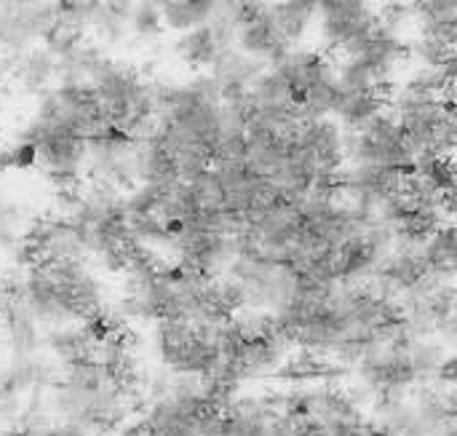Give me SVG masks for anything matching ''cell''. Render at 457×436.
Wrapping results in <instances>:
<instances>
[{
    "label": "cell",
    "mask_w": 457,
    "mask_h": 436,
    "mask_svg": "<svg viewBox=\"0 0 457 436\" xmlns=\"http://www.w3.org/2000/svg\"><path fill=\"white\" fill-rule=\"evenodd\" d=\"M32 316L48 335L110 322L104 281L91 257L21 255V268L11 276Z\"/></svg>",
    "instance_id": "obj_1"
},
{
    "label": "cell",
    "mask_w": 457,
    "mask_h": 436,
    "mask_svg": "<svg viewBox=\"0 0 457 436\" xmlns=\"http://www.w3.org/2000/svg\"><path fill=\"white\" fill-rule=\"evenodd\" d=\"M230 322V319H228ZM163 319L147 324V343L163 375L187 381H214L225 362V327Z\"/></svg>",
    "instance_id": "obj_2"
},
{
    "label": "cell",
    "mask_w": 457,
    "mask_h": 436,
    "mask_svg": "<svg viewBox=\"0 0 457 436\" xmlns=\"http://www.w3.org/2000/svg\"><path fill=\"white\" fill-rule=\"evenodd\" d=\"M348 161L353 166H380L407 177L418 166V155L402 123L388 110L370 121L364 129L348 134Z\"/></svg>",
    "instance_id": "obj_3"
},
{
    "label": "cell",
    "mask_w": 457,
    "mask_h": 436,
    "mask_svg": "<svg viewBox=\"0 0 457 436\" xmlns=\"http://www.w3.org/2000/svg\"><path fill=\"white\" fill-rule=\"evenodd\" d=\"M378 21L380 11L370 0H327L319 5L316 27L324 48L351 56L370 40Z\"/></svg>",
    "instance_id": "obj_4"
},
{
    "label": "cell",
    "mask_w": 457,
    "mask_h": 436,
    "mask_svg": "<svg viewBox=\"0 0 457 436\" xmlns=\"http://www.w3.org/2000/svg\"><path fill=\"white\" fill-rule=\"evenodd\" d=\"M236 24V48L254 59L257 64H276L289 48L284 35L278 32V24L270 11V0H249L244 3L233 16Z\"/></svg>",
    "instance_id": "obj_5"
},
{
    "label": "cell",
    "mask_w": 457,
    "mask_h": 436,
    "mask_svg": "<svg viewBox=\"0 0 457 436\" xmlns=\"http://www.w3.org/2000/svg\"><path fill=\"white\" fill-rule=\"evenodd\" d=\"M59 13L54 0L0 3V54L11 56L27 51L29 43L46 40Z\"/></svg>",
    "instance_id": "obj_6"
},
{
    "label": "cell",
    "mask_w": 457,
    "mask_h": 436,
    "mask_svg": "<svg viewBox=\"0 0 457 436\" xmlns=\"http://www.w3.org/2000/svg\"><path fill=\"white\" fill-rule=\"evenodd\" d=\"M431 276L423 244H404L396 241L394 249L386 255V260L380 263L378 273H375V284L388 292L391 298H404L407 292H412L418 284H423Z\"/></svg>",
    "instance_id": "obj_7"
},
{
    "label": "cell",
    "mask_w": 457,
    "mask_h": 436,
    "mask_svg": "<svg viewBox=\"0 0 457 436\" xmlns=\"http://www.w3.org/2000/svg\"><path fill=\"white\" fill-rule=\"evenodd\" d=\"M0 67L8 70L16 78V83L32 94H40L56 78V56L48 48H27L11 54L0 62Z\"/></svg>",
    "instance_id": "obj_8"
},
{
    "label": "cell",
    "mask_w": 457,
    "mask_h": 436,
    "mask_svg": "<svg viewBox=\"0 0 457 436\" xmlns=\"http://www.w3.org/2000/svg\"><path fill=\"white\" fill-rule=\"evenodd\" d=\"M386 110H388V99H386V91H380V88H375V91H343L332 118L351 134V131L364 129L370 121H375Z\"/></svg>",
    "instance_id": "obj_9"
},
{
    "label": "cell",
    "mask_w": 457,
    "mask_h": 436,
    "mask_svg": "<svg viewBox=\"0 0 457 436\" xmlns=\"http://www.w3.org/2000/svg\"><path fill=\"white\" fill-rule=\"evenodd\" d=\"M270 11L289 48H300L319 19V5L313 0H270Z\"/></svg>",
    "instance_id": "obj_10"
},
{
    "label": "cell",
    "mask_w": 457,
    "mask_h": 436,
    "mask_svg": "<svg viewBox=\"0 0 457 436\" xmlns=\"http://www.w3.org/2000/svg\"><path fill=\"white\" fill-rule=\"evenodd\" d=\"M131 29L139 38H155L163 32V16H161V5L158 0H139L131 8Z\"/></svg>",
    "instance_id": "obj_11"
},
{
    "label": "cell",
    "mask_w": 457,
    "mask_h": 436,
    "mask_svg": "<svg viewBox=\"0 0 457 436\" xmlns=\"http://www.w3.org/2000/svg\"><path fill=\"white\" fill-rule=\"evenodd\" d=\"M37 164V147L19 137L13 145H8L3 153H0V169H29Z\"/></svg>",
    "instance_id": "obj_12"
},
{
    "label": "cell",
    "mask_w": 457,
    "mask_h": 436,
    "mask_svg": "<svg viewBox=\"0 0 457 436\" xmlns=\"http://www.w3.org/2000/svg\"><path fill=\"white\" fill-rule=\"evenodd\" d=\"M16 222H19V212L13 204H8L5 198H0V247H11L16 241Z\"/></svg>",
    "instance_id": "obj_13"
},
{
    "label": "cell",
    "mask_w": 457,
    "mask_h": 436,
    "mask_svg": "<svg viewBox=\"0 0 457 436\" xmlns=\"http://www.w3.org/2000/svg\"><path fill=\"white\" fill-rule=\"evenodd\" d=\"M0 110H3V96H0Z\"/></svg>",
    "instance_id": "obj_14"
}]
</instances>
